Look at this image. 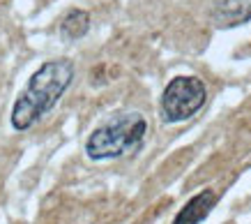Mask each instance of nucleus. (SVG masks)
Listing matches in <instances>:
<instances>
[{
    "label": "nucleus",
    "mask_w": 251,
    "mask_h": 224,
    "mask_svg": "<svg viewBox=\"0 0 251 224\" xmlns=\"http://www.w3.org/2000/svg\"><path fill=\"white\" fill-rule=\"evenodd\" d=\"M217 28H235L251 21V0H217L212 7Z\"/></svg>",
    "instance_id": "obj_4"
},
{
    "label": "nucleus",
    "mask_w": 251,
    "mask_h": 224,
    "mask_svg": "<svg viewBox=\"0 0 251 224\" xmlns=\"http://www.w3.org/2000/svg\"><path fill=\"white\" fill-rule=\"evenodd\" d=\"M207 100V88L198 77H175L161 95V118L164 123H184L196 116Z\"/></svg>",
    "instance_id": "obj_3"
},
{
    "label": "nucleus",
    "mask_w": 251,
    "mask_h": 224,
    "mask_svg": "<svg viewBox=\"0 0 251 224\" xmlns=\"http://www.w3.org/2000/svg\"><path fill=\"white\" fill-rule=\"evenodd\" d=\"M90 30V14L83 9H72L62 16L60 21V35L65 39H81Z\"/></svg>",
    "instance_id": "obj_6"
},
{
    "label": "nucleus",
    "mask_w": 251,
    "mask_h": 224,
    "mask_svg": "<svg viewBox=\"0 0 251 224\" xmlns=\"http://www.w3.org/2000/svg\"><path fill=\"white\" fill-rule=\"evenodd\" d=\"M214 203H217V196H214L212 190H203V192H198L196 196L175 215L173 224H201L210 215V210L214 208Z\"/></svg>",
    "instance_id": "obj_5"
},
{
    "label": "nucleus",
    "mask_w": 251,
    "mask_h": 224,
    "mask_svg": "<svg viewBox=\"0 0 251 224\" xmlns=\"http://www.w3.org/2000/svg\"><path fill=\"white\" fill-rule=\"evenodd\" d=\"M145 132H148V123L141 113H136V111L122 113V116L108 120L106 125L97 127L88 137L85 155L95 162L122 157V155H127L129 150H136L143 143Z\"/></svg>",
    "instance_id": "obj_2"
},
{
    "label": "nucleus",
    "mask_w": 251,
    "mask_h": 224,
    "mask_svg": "<svg viewBox=\"0 0 251 224\" xmlns=\"http://www.w3.org/2000/svg\"><path fill=\"white\" fill-rule=\"evenodd\" d=\"M72 79H74V62L67 58L46 60L44 65H39V70L28 79L25 88L12 107V116H9L12 127L19 132L30 130L39 118L58 104Z\"/></svg>",
    "instance_id": "obj_1"
}]
</instances>
